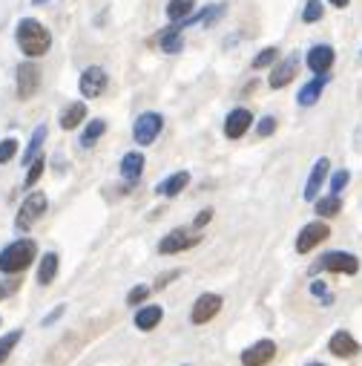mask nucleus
Wrapping results in <instances>:
<instances>
[{
    "mask_svg": "<svg viewBox=\"0 0 362 366\" xmlns=\"http://www.w3.org/2000/svg\"><path fill=\"white\" fill-rule=\"evenodd\" d=\"M87 326H81V332H75V335H70V338H63L55 349H52V355H49V363L52 366H63L67 360H72L75 355H78V349L84 346V340H87V332H84Z\"/></svg>",
    "mask_w": 362,
    "mask_h": 366,
    "instance_id": "6e6552de",
    "label": "nucleus"
},
{
    "mask_svg": "<svg viewBox=\"0 0 362 366\" xmlns=\"http://www.w3.org/2000/svg\"><path fill=\"white\" fill-rule=\"evenodd\" d=\"M199 240H202L199 234H190L187 228H175V231H170V234L158 243V254H178V251H187V248H193V245H199Z\"/></svg>",
    "mask_w": 362,
    "mask_h": 366,
    "instance_id": "1a4fd4ad",
    "label": "nucleus"
},
{
    "mask_svg": "<svg viewBox=\"0 0 362 366\" xmlns=\"http://www.w3.org/2000/svg\"><path fill=\"white\" fill-rule=\"evenodd\" d=\"M32 3H35V6H41V3H46V0H32Z\"/></svg>",
    "mask_w": 362,
    "mask_h": 366,
    "instance_id": "c03bdc74",
    "label": "nucleus"
},
{
    "mask_svg": "<svg viewBox=\"0 0 362 366\" xmlns=\"http://www.w3.org/2000/svg\"><path fill=\"white\" fill-rule=\"evenodd\" d=\"M43 167H46V162H43V156H38L35 162H29V173H26V187H32V185H38V179L43 176Z\"/></svg>",
    "mask_w": 362,
    "mask_h": 366,
    "instance_id": "2f4dec72",
    "label": "nucleus"
},
{
    "mask_svg": "<svg viewBox=\"0 0 362 366\" xmlns=\"http://www.w3.org/2000/svg\"><path fill=\"white\" fill-rule=\"evenodd\" d=\"M322 18V0H308L305 12H302V21L305 23H317Z\"/></svg>",
    "mask_w": 362,
    "mask_h": 366,
    "instance_id": "72a5a7b5",
    "label": "nucleus"
},
{
    "mask_svg": "<svg viewBox=\"0 0 362 366\" xmlns=\"http://www.w3.org/2000/svg\"><path fill=\"white\" fill-rule=\"evenodd\" d=\"M296 70H299V55L296 52H290L285 61H279V63H273V70H270V87L273 90H282V87H288L293 78H296Z\"/></svg>",
    "mask_w": 362,
    "mask_h": 366,
    "instance_id": "9b49d317",
    "label": "nucleus"
},
{
    "mask_svg": "<svg viewBox=\"0 0 362 366\" xmlns=\"http://www.w3.org/2000/svg\"><path fill=\"white\" fill-rule=\"evenodd\" d=\"M276 61H279V50H276V46H268V50H262V52L253 58V67H256V70H268V67H273Z\"/></svg>",
    "mask_w": 362,
    "mask_h": 366,
    "instance_id": "7c9ffc66",
    "label": "nucleus"
},
{
    "mask_svg": "<svg viewBox=\"0 0 362 366\" xmlns=\"http://www.w3.org/2000/svg\"><path fill=\"white\" fill-rule=\"evenodd\" d=\"M81 95L84 99H98L104 90H107V72L101 67H89L84 70V75H81Z\"/></svg>",
    "mask_w": 362,
    "mask_h": 366,
    "instance_id": "4468645a",
    "label": "nucleus"
},
{
    "mask_svg": "<svg viewBox=\"0 0 362 366\" xmlns=\"http://www.w3.org/2000/svg\"><path fill=\"white\" fill-rule=\"evenodd\" d=\"M161 127H164V119L158 113H141L136 119V127H133V139L138 145H153L161 133Z\"/></svg>",
    "mask_w": 362,
    "mask_h": 366,
    "instance_id": "0eeeda50",
    "label": "nucleus"
},
{
    "mask_svg": "<svg viewBox=\"0 0 362 366\" xmlns=\"http://www.w3.org/2000/svg\"><path fill=\"white\" fill-rule=\"evenodd\" d=\"M308 366H325V363H319V360H314V363H308Z\"/></svg>",
    "mask_w": 362,
    "mask_h": 366,
    "instance_id": "a18cd8bd",
    "label": "nucleus"
},
{
    "mask_svg": "<svg viewBox=\"0 0 362 366\" xmlns=\"http://www.w3.org/2000/svg\"><path fill=\"white\" fill-rule=\"evenodd\" d=\"M348 3H351V0H331V6H337V9H345Z\"/></svg>",
    "mask_w": 362,
    "mask_h": 366,
    "instance_id": "37998d69",
    "label": "nucleus"
},
{
    "mask_svg": "<svg viewBox=\"0 0 362 366\" xmlns=\"http://www.w3.org/2000/svg\"><path fill=\"white\" fill-rule=\"evenodd\" d=\"M334 50L331 46H325V43H319V46H310L308 50V67L314 70L317 75H322V72H328L334 67Z\"/></svg>",
    "mask_w": 362,
    "mask_h": 366,
    "instance_id": "2eb2a0df",
    "label": "nucleus"
},
{
    "mask_svg": "<svg viewBox=\"0 0 362 366\" xmlns=\"http://www.w3.org/2000/svg\"><path fill=\"white\" fill-rule=\"evenodd\" d=\"M87 119V104L84 101H75V104H70L67 110L61 113V127L63 130H75V127Z\"/></svg>",
    "mask_w": 362,
    "mask_h": 366,
    "instance_id": "393cba45",
    "label": "nucleus"
},
{
    "mask_svg": "<svg viewBox=\"0 0 362 366\" xmlns=\"http://www.w3.org/2000/svg\"><path fill=\"white\" fill-rule=\"evenodd\" d=\"M348 179H351V173L348 170H337L334 176H331V194H339V190L348 185Z\"/></svg>",
    "mask_w": 362,
    "mask_h": 366,
    "instance_id": "e433bc0d",
    "label": "nucleus"
},
{
    "mask_svg": "<svg viewBox=\"0 0 362 366\" xmlns=\"http://www.w3.org/2000/svg\"><path fill=\"white\" fill-rule=\"evenodd\" d=\"M310 294H317V297H322V303H325V306H331V303H334V294H328V285H325L322 280H317V283H310Z\"/></svg>",
    "mask_w": 362,
    "mask_h": 366,
    "instance_id": "c9c22d12",
    "label": "nucleus"
},
{
    "mask_svg": "<svg viewBox=\"0 0 362 366\" xmlns=\"http://www.w3.org/2000/svg\"><path fill=\"white\" fill-rule=\"evenodd\" d=\"M38 87H41V70H38V63H32V61H26V63H21L18 67V99H32V95L38 92Z\"/></svg>",
    "mask_w": 362,
    "mask_h": 366,
    "instance_id": "9d476101",
    "label": "nucleus"
},
{
    "mask_svg": "<svg viewBox=\"0 0 362 366\" xmlns=\"http://www.w3.org/2000/svg\"><path fill=\"white\" fill-rule=\"evenodd\" d=\"M38 257V245L32 240H14L0 251V272L3 274H21Z\"/></svg>",
    "mask_w": 362,
    "mask_h": 366,
    "instance_id": "f03ea898",
    "label": "nucleus"
},
{
    "mask_svg": "<svg viewBox=\"0 0 362 366\" xmlns=\"http://www.w3.org/2000/svg\"><path fill=\"white\" fill-rule=\"evenodd\" d=\"M153 46H158V50H161V52H167V55L181 52V46H184V38H181V29H178V26H167V29H161L158 35L153 38Z\"/></svg>",
    "mask_w": 362,
    "mask_h": 366,
    "instance_id": "dca6fc26",
    "label": "nucleus"
},
{
    "mask_svg": "<svg viewBox=\"0 0 362 366\" xmlns=\"http://www.w3.org/2000/svg\"><path fill=\"white\" fill-rule=\"evenodd\" d=\"M14 41H18L21 52L26 58H41V55L49 52V46H52V35H49V29L43 23H38V21H32V18L18 23Z\"/></svg>",
    "mask_w": 362,
    "mask_h": 366,
    "instance_id": "f257e3e1",
    "label": "nucleus"
},
{
    "mask_svg": "<svg viewBox=\"0 0 362 366\" xmlns=\"http://www.w3.org/2000/svg\"><path fill=\"white\" fill-rule=\"evenodd\" d=\"M328 352L337 358H354L359 352V343L348 332H337V335H331V340H328Z\"/></svg>",
    "mask_w": 362,
    "mask_h": 366,
    "instance_id": "f3484780",
    "label": "nucleus"
},
{
    "mask_svg": "<svg viewBox=\"0 0 362 366\" xmlns=\"http://www.w3.org/2000/svg\"><path fill=\"white\" fill-rule=\"evenodd\" d=\"M328 236H331V228L325 225V222H308V225L299 231V236H296V251L299 254H308V251H314L319 243H325Z\"/></svg>",
    "mask_w": 362,
    "mask_h": 366,
    "instance_id": "39448f33",
    "label": "nucleus"
},
{
    "mask_svg": "<svg viewBox=\"0 0 362 366\" xmlns=\"http://www.w3.org/2000/svg\"><path fill=\"white\" fill-rule=\"evenodd\" d=\"M63 309H67V306H58V309H55V312H49V314H46V317H43V326H52V323H55V321H58V317H61V314H63Z\"/></svg>",
    "mask_w": 362,
    "mask_h": 366,
    "instance_id": "a19ab883",
    "label": "nucleus"
},
{
    "mask_svg": "<svg viewBox=\"0 0 362 366\" xmlns=\"http://www.w3.org/2000/svg\"><path fill=\"white\" fill-rule=\"evenodd\" d=\"M21 289V280H6V283H0V300H6L9 294H14Z\"/></svg>",
    "mask_w": 362,
    "mask_h": 366,
    "instance_id": "58836bf2",
    "label": "nucleus"
},
{
    "mask_svg": "<svg viewBox=\"0 0 362 366\" xmlns=\"http://www.w3.org/2000/svg\"><path fill=\"white\" fill-rule=\"evenodd\" d=\"M210 219H213V211L207 208V211H202L199 216H195V222H193V228H195V231H199V228H204V225H207V222H210Z\"/></svg>",
    "mask_w": 362,
    "mask_h": 366,
    "instance_id": "ea45409f",
    "label": "nucleus"
},
{
    "mask_svg": "<svg viewBox=\"0 0 362 366\" xmlns=\"http://www.w3.org/2000/svg\"><path fill=\"white\" fill-rule=\"evenodd\" d=\"M14 156H18V139H3V141H0V165L12 162Z\"/></svg>",
    "mask_w": 362,
    "mask_h": 366,
    "instance_id": "473e14b6",
    "label": "nucleus"
},
{
    "mask_svg": "<svg viewBox=\"0 0 362 366\" xmlns=\"http://www.w3.org/2000/svg\"><path fill=\"white\" fill-rule=\"evenodd\" d=\"M58 265H61V260H58L55 251L43 254V260H41V265H38V283H41V285H52L55 277H58Z\"/></svg>",
    "mask_w": 362,
    "mask_h": 366,
    "instance_id": "4be33fe9",
    "label": "nucleus"
},
{
    "mask_svg": "<svg viewBox=\"0 0 362 366\" xmlns=\"http://www.w3.org/2000/svg\"><path fill=\"white\" fill-rule=\"evenodd\" d=\"M107 133V121L104 119H92L89 124H87V130H84V136H81V145L84 148H92L98 139H101Z\"/></svg>",
    "mask_w": 362,
    "mask_h": 366,
    "instance_id": "bb28decb",
    "label": "nucleus"
},
{
    "mask_svg": "<svg viewBox=\"0 0 362 366\" xmlns=\"http://www.w3.org/2000/svg\"><path fill=\"white\" fill-rule=\"evenodd\" d=\"M21 338H23L21 329H14V332H9V335L0 338V363H6V358L12 355V349L21 343Z\"/></svg>",
    "mask_w": 362,
    "mask_h": 366,
    "instance_id": "c756f323",
    "label": "nucleus"
},
{
    "mask_svg": "<svg viewBox=\"0 0 362 366\" xmlns=\"http://www.w3.org/2000/svg\"><path fill=\"white\" fill-rule=\"evenodd\" d=\"M276 358V343L273 340H256L251 349L242 352V366H268Z\"/></svg>",
    "mask_w": 362,
    "mask_h": 366,
    "instance_id": "f8f14e48",
    "label": "nucleus"
},
{
    "mask_svg": "<svg viewBox=\"0 0 362 366\" xmlns=\"http://www.w3.org/2000/svg\"><path fill=\"white\" fill-rule=\"evenodd\" d=\"M219 312H222V297H219V294H213V292H204V294L193 303L190 321H193L195 326H204V323H210Z\"/></svg>",
    "mask_w": 362,
    "mask_h": 366,
    "instance_id": "423d86ee",
    "label": "nucleus"
},
{
    "mask_svg": "<svg viewBox=\"0 0 362 366\" xmlns=\"http://www.w3.org/2000/svg\"><path fill=\"white\" fill-rule=\"evenodd\" d=\"M190 185V173L187 170H178V173H173L170 179H164L158 187H156V194H161V196H167V199H173V196H178L181 190H184Z\"/></svg>",
    "mask_w": 362,
    "mask_h": 366,
    "instance_id": "412c9836",
    "label": "nucleus"
},
{
    "mask_svg": "<svg viewBox=\"0 0 362 366\" xmlns=\"http://www.w3.org/2000/svg\"><path fill=\"white\" fill-rule=\"evenodd\" d=\"M43 141H46V124L35 127V133H32L29 148H26V153H23V165L35 162V159H38V153H41V148H43Z\"/></svg>",
    "mask_w": 362,
    "mask_h": 366,
    "instance_id": "a878e982",
    "label": "nucleus"
},
{
    "mask_svg": "<svg viewBox=\"0 0 362 366\" xmlns=\"http://www.w3.org/2000/svg\"><path fill=\"white\" fill-rule=\"evenodd\" d=\"M193 3H195V0H170V3H167V18H170L173 23L190 18Z\"/></svg>",
    "mask_w": 362,
    "mask_h": 366,
    "instance_id": "cd10ccee",
    "label": "nucleus"
},
{
    "mask_svg": "<svg viewBox=\"0 0 362 366\" xmlns=\"http://www.w3.org/2000/svg\"><path fill=\"white\" fill-rule=\"evenodd\" d=\"M328 170H331V162H328V159H319V162L314 165V170H310V176H308V185H305V199L308 202H317L319 187L328 179Z\"/></svg>",
    "mask_w": 362,
    "mask_h": 366,
    "instance_id": "a211bd4d",
    "label": "nucleus"
},
{
    "mask_svg": "<svg viewBox=\"0 0 362 366\" xmlns=\"http://www.w3.org/2000/svg\"><path fill=\"white\" fill-rule=\"evenodd\" d=\"M184 366H190V363H184Z\"/></svg>",
    "mask_w": 362,
    "mask_h": 366,
    "instance_id": "49530a36",
    "label": "nucleus"
},
{
    "mask_svg": "<svg viewBox=\"0 0 362 366\" xmlns=\"http://www.w3.org/2000/svg\"><path fill=\"white\" fill-rule=\"evenodd\" d=\"M227 12V6L224 3H213V6H207V9H202L199 14H195V18H184V21H178L181 26H190V23H204V26H213L216 23L222 14Z\"/></svg>",
    "mask_w": 362,
    "mask_h": 366,
    "instance_id": "b1692460",
    "label": "nucleus"
},
{
    "mask_svg": "<svg viewBox=\"0 0 362 366\" xmlns=\"http://www.w3.org/2000/svg\"><path fill=\"white\" fill-rule=\"evenodd\" d=\"M325 84H328V72L317 75L314 81H308V84H305V87L299 90V95H296V101H299L302 107H314V104L319 101V95H322Z\"/></svg>",
    "mask_w": 362,
    "mask_h": 366,
    "instance_id": "6ab92c4d",
    "label": "nucleus"
},
{
    "mask_svg": "<svg viewBox=\"0 0 362 366\" xmlns=\"http://www.w3.org/2000/svg\"><path fill=\"white\" fill-rule=\"evenodd\" d=\"M46 208H49L46 194H41V190H32V194L23 199L18 216H14V228H18V231H29L46 214Z\"/></svg>",
    "mask_w": 362,
    "mask_h": 366,
    "instance_id": "7ed1b4c3",
    "label": "nucleus"
},
{
    "mask_svg": "<svg viewBox=\"0 0 362 366\" xmlns=\"http://www.w3.org/2000/svg\"><path fill=\"white\" fill-rule=\"evenodd\" d=\"M147 297H150V289H147V285H136V289L127 294V306H138Z\"/></svg>",
    "mask_w": 362,
    "mask_h": 366,
    "instance_id": "f704fd0d",
    "label": "nucleus"
},
{
    "mask_svg": "<svg viewBox=\"0 0 362 366\" xmlns=\"http://www.w3.org/2000/svg\"><path fill=\"white\" fill-rule=\"evenodd\" d=\"M273 130H276V119H273V116H265V119L259 121V127H256V133H259L262 139H265V136H270Z\"/></svg>",
    "mask_w": 362,
    "mask_h": 366,
    "instance_id": "4c0bfd02",
    "label": "nucleus"
},
{
    "mask_svg": "<svg viewBox=\"0 0 362 366\" xmlns=\"http://www.w3.org/2000/svg\"><path fill=\"white\" fill-rule=\"evenodd\" d=\"M339 211H342L339 194H331V196H325V199H317V214H319V216H337Z\"/></svg>",
    "mask_w": 362,
    "mask_h": 366,
    "instance_id": "c85d7f7f",
    "label": "nucleus"
},
{
    "mask_svg": "<svg viewBox=\"0 0 362 366\" xmlns=\"http://www.w3.org/2000/svg\"><path fill=\"white\" fill-rule=\"evenodd\" d=\"M141 173H144V153H138V150L127 153V156L121 159V176H124L129 185H133V182L141 179Z\"/></svg>",
    "mask_w": 362,
    "mask_h": 366,
    "instance_id": "aec40b11",
    "label": "nucleus"
},
{
    "mask_svg": "<svg viewBox=\"0 0 362 366\" xmlns=\"http://www.w3.org/2000/svg\"><path fill=\"white\" fill-rule=\"evenodd\" d=\"M251 124H253V113H251V110L236 107L233 113H227V119H224V136L227 139H242L244 133L251 130Z\"/></svg>",
    "mask_w": 362,
    "mask_h": 366,
    "instance_id": "ddd939ff",
    "label": "nucleus"
},
{
    "mask_svg": "<svg viewBox=\"0 0 362 366\" xmlns=\"http://www.w3.org/2000/svg\"><path fill=\"white\" fill-rule=\"evenodd\" d=\"M334 272V274H356L359 272V260L354 257V254L348 251H331V254H325V257L314 265V272Z\"/></svg>",
    "mask_w": 362,
    "mask_h": 366,
    "instance_id": "20e7f679",
    "label": "nucleus"
},
{
    "mask_svg": "<svg viewBox=\"0 0 362 366\" xmlns=\"http://www.w3.org/2000/svg\"><path fill=\"white\" fill-rule=\"evenodd\" d=\"M178 277V272H170V274H164V277H158V283H156V289H164L170 280H175Z\"/></svg>",
    "mask_w": 362,
    "mask_h": 366,
    "instance_id": "79ce46f5",
    "label": "nucleus"
},
{
    "mask_svg": "<svg viewBox=\"0 0 362 366\" xmlns=\"http://www.w3.org/2000/svg\"><path fill=\"white\" fill-rule=\"evenodd\" d=\"M161 317H164V309L161 306H144V309L136 312V326L141 332H153L161 323Z\"/></svg>",
    "mask_w": 362,
    "mask_h": 366,
    "instance_id": "5701e85b",
    "label": "nucleus"
}]
</instances>
